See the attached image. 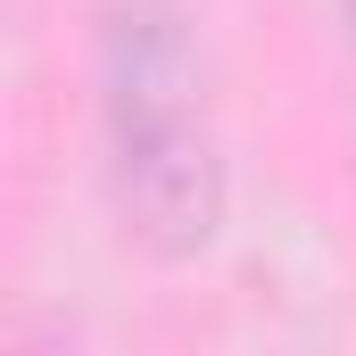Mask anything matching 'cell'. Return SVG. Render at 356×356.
<instances>
[{"label": "cell", "instance_id": "obj_1", "mask_svg": "<svg viewBox=\"0 0 356 356\" xmlns=\"http://www.w3.org/2000/svg\"><path fill=\"white\" fill-rule=\"evenodd\" d=\"M116 216L149 257H199L224 224V149L216 133L182 108V116H149V124H116Z\"/></svg>", "mask_w": 356, "mask_h": 356}, {"label": "cell", "instance_id": "obj_2", "mask_svg": "<svg viewBox=\"0 0 356 356\" xmlns=\"http://www.w3.org/2000/svg\"><path fill=\"white\" fill-rule=\"evenodd\" d=\"M199 91V42L175 8L158 0H116L99 17V99H108V133L116 124H149L182 116Z\"/></svg>", "mask_w": 356, "mask_h": 356}, {"label": "cell", "instance_id": "obj_3", "mask_svg": "<svg viewBox=\"0 0 356 356\" xmlns=\"http://www.w3.org/2000/svg\"><path fill=\"white\" fill-rule=\"evenodd\" d=\"M340 8H348V25H356V0H340Z\"/></svg>", "mask_w": 356, "mask_h": 356}]
</instances>
